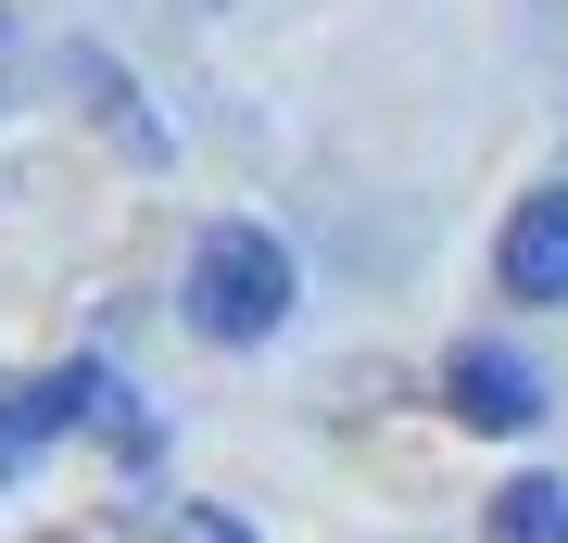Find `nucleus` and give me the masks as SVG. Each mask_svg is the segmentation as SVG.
<instances>
[{
    "label": "nucleus",
    "mask_w": 568,
    "mask_h": 543,
    "mask_svg": "<svg viewBox=\"0 0 568 543\" xmlns=\"http://www.w3.org/2000/svg\"><path fill=\"white\" fill-rule=\"evenodd\" d=\"M178 303H190V329H203V342H265V329L291 316V241H278V228H253V215L203 228V241H190Z\"/></svg>",
    "instance_id": "1"
},
{
    "label": "nucleus",
    "mask_w": 568,
    "mask_h": 543,
    "mask_svg": "<svg viewBox=\"0 0 568 543\" xmlns=\"http://www.w3.org/2000/svg\"><path fill=\"white\" fill-rule=\"evenodd\" d=\"M443 404H455L467 430L506 443V430L544 418V380H530V354H506V342H455V354H443Z\"/></svg>",
    "instance_id": "2"
},
{
    "label": "nucleus",
    "mask_w": 568,
    "mask_h": 543,
    "mask_svg": "<svg viewBox=\"0 0 568 543\" xmlns=\"http://www.w3.org/2000/svg\"><path fill=\"white\" fill-rule=\"evenodd\" d=\"M493 279H506V303H568V190H530L518 215H506Z\"/></svg>",
    "instance_id": "3"
},
{
    "label": "nucleus",
    "mask_w": 568,
    "mask_h": 543,
    "mask_svg": "<svg viewBox=\"0 0 568 543\" xmlns=\"http://www.w3.org/2000/svg\"><path fill=\"white\" fill-rule=\"evenodd\" d=\"M493 543H568V493L556 481H506L493 493Z\"/></svg>",
    "instance_id": "4"
},
{
    "label": "nucleus",
    "mask_w": 568,
    "mask_h": 543,
    "mask_svg": "<svg viewBox=\"0 0 568 543\" xmlns=\"http://www.w3.org/2000/svg\"><path fill=\"white\" fill-rule=\"evenodd\" d=\"M164 543H253V531L215 519V505H164Z\"/></svg>",
    "instance_id": "5"
}]
</instances>
